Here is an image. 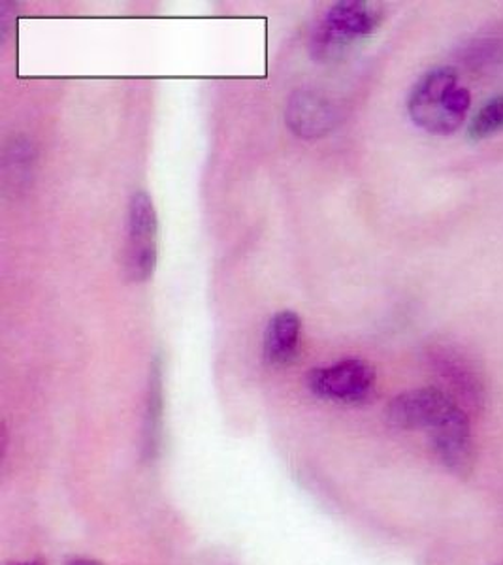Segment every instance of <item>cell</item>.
<instances>
[{"instance_id":"3957f363","label":"cell","mask_w":503,"mask_h":565,"mask_svg":"<svg viewBox=\"0 0 503 565\" xmlns=\"http://www.w3.org/2000/svg\"><path fill=\"white\" fill-rule=\"evenodd\" d=\"M383 21V8L366 0H342L327 10L311 36V55L317 61H332L351 45L368 39Z\"/></svg>"},{"instance_id":"7a4b0ae2","label":"cell","mask_w":503,"mask_h":565,"mask_svg":"<svg viewBox=\"0 0 503 565\" xmlns=\"http://www.w3.org/2000/svg\"><path fill=\"white\" fill-rule=\"evenodd\" d=\"M470 90L460 84L452 66H434L417 79L407 97L409 119L430 135L446 136L459 130L470 111Z\"/></svg>"},{"instance_id":"5b68a950","label":"cell","mask_w":503,"mask_h":565,"mask_svg":"<svg viewBox=\"0 0 503 565\" xmlns=\"http://www.w3.org/2000/svg\"><path fill=\"white\" fill-rule=\"evenodd\" d=\"M308 388L317 398L335 404H364L374 396L375 370L366 360H340L330 366L313 367L308 375Z\"/></svg>"},{"instance_id":"277c9868","label":"cell","mask_w":503,"mask_h":565,"mask_svg":"<svg viewBox=\"0 0 503 565\" xmlns=\"http://www.w3.org/2000/svg\"><path fill=\"white\" fill-rule=\"evenodd\" d=\"M159 257V217L153 200L146 191L132 194L125 245V274L130 281L153 277Z\"/></svg>"},{"instance_id":"9c48e42d","label":"cell","mask_w":503,"mask_h":565,"mask_svg":"<svg viewBox=\"0 0 503 565\" xmlns=\"http://www.w3.org/2000/svg\"><path fill=\"white\" fill-rule=\"evenodd\" d=\"M503 132V93L481 106L468 122L465 136L470 141H483Z\"/></svg>"},{"instance_id":"8992f818","label":"cell","mask_w":503,"mask_h":565,"mask_svg":"<svg viewBox=\"0 0 503 565\" xmlns=\"http://www.w3.org/2000/svg\"><path fill=\"white\" fill-rule=\"evenodd\" d=\"M285 121L300 138H321L335 127L334 104L317 90H297L285 109Z\"/></svg>"},{"instance_id":"7c38bea8","label":"cell","mask_w":503,"mask_h":565,"mask_svg":"<svg viewBox=\"0 0 503 565\" xmlns=\"http://www.w3.org/2000/svg\"><path fill=\"white\" fill-rule=\"evenodd\" d=\"M500 565H503V564H500Z\"/></svg>"},{"instance_id":"30bf717a","label":"cell","mask_w":503,"mask_h":565,"mask_svg":"<svg viewBox=\"0 0 503 565\" xmlns=\"http://www.w3.org/2000/svg\"><path fill=\"white\" fill-rule=\"evenodd\" d=\"M66 565H103L100 562H97V559H89V558H74L68 562Z\"/></svg>"},{"instance_id":"ba28073f","label":"cell","mask_w":503,"mask_h":565,"mask_svg":"<svg viewBox=\"0 0 503 565\" xmlns=\"http://www.w3.org/2000/svg\"><path fill=\"white\" fill-rule=\"evenodd\" d=\"M162 424V366L156 359L149 373L148 409H146V449L153 455L161 436Z\"/></svg>"},{"instance_id":"6da1fadb","label":"cell","mask_w":503,"mask_h":565,"mask_svg":"<svg viewBox=\"0 0 503 565\" xmlns=\"http://www.w3.org/2000/svg\"><path fill=\"white\" fill-rule=\"evenodd\" d=\"M385 415L398 430L426 431L439 460L454 473L470 471L475 460L470 418L451 394L434 386L402 392Z\"/></svg>"},{"instance_id":"8fae6325","label":"cell","mask_w":503,"mask_h":565,"mask_svg":"<svg viewBox=\"0 0 503 565\" xmlns=\"http://www.w3.org/2000/svg\"><path fill=\"white\" fill-rule=\"evenodd\" d=\"M10 565H45L44 562H39V559H26V562H15V564Z\"/></svg>"},{"instance_id":"52a82bcc","label":"cell","mask_w":503,"mask_h":565,"mask_svg":"<svg viewBox=\"0 0 503 565\" xmlns=\"http://www.w3.org/2000/svg\"><path fill=\"white\" fill-rule=\"evenodd\" d=\"M302 335L300 317L283 309L271 317L265 330V360L268 366H289L297 359Z\"/></svg>"}]
</instances>
